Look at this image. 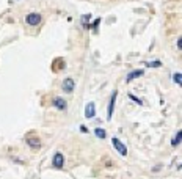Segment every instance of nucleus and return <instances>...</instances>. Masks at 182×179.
<instances>
[{
  "label": "nucleus",
  "instance_id": "nucleus-9",
  "mask_svg": "<svg viewBox=\"0 0 182 179\" xmlns=\"http://www.w3.org/2000/svg\"><path fill=\"white\" fill-rule=\"evenodd\" d=\"M143 74H145V71H143V69L132 71V72H129V74H127V77H126V82H132L134 79H138V77H141Z\"/></svg>",
  "mask_w": 182,
  "mask_h": 179
},
{
  "label": "nucleus",
  "instance_id": "nucleus-5",
  "mask_svg": "<svg viewBox=\"0 0 182 179\" xmlns=\"http://www.w3.org/2000/svg\"><path fill=\"white\" fill-rule=\"evenodd\" d=\"M52 105H54L55 108H58V110H61V112H64V110L68 108V102L63 98H60V96H55L54 101H52Z\"/></svg>",
  "mask_w": 182,
  "mask_h": 179
},
{
  "label": "nucleus",
  "instance_id": "nucleus-13",
  "mask_svg": "<svg viewBox=\"0 0 182 179\" xmlns=\"http://www.w3.org/2000/svg\"><path fill=\"white\" fill-rule=\"evenodd\" d=\"M89 14H85V16H82V24H83V27H85V29H86V27H88V24H89Z\"/></svg>",
  "mask_w": 182,
  "mask_h": 179
},
{
  "label": "nucleus",
  "instance_id": "nucleus-3",
  "mask_svg": "<svg viewBox=\"0 0 182 179\" xmlns=\"http://www.w3.org/2000/svg\"><path fill=\"white\" fill-rule=\"evenodd\" d=\"M25 22H27L30 27H36L41 22V14L40 13H30V14L25 16Z\"/></svg>",
  "mask_w": 182,
  "mask_h": 179
},
{
  "label": "nucleus",
  "instance_id": "nucleus-10",
  "mask_svg": "<svg viewBox=\"0 0 182 179\" xmlns=\"http://www.w3.org/2000/svg\"><path fill=\"white\" fill-rule=\"evenodd\" d=\"M180 140H182V132H180V130H177L176 137H173V140H171V146H173V148L179 146V145H180Z\"/></svg>",
  "mask_w": 182,
  "mask_h": 179
},
{
  "label": "nucleus",
  "instance_id": "nucleus-4",
  "mask_svg": "<svg viewBox=\"0 0 182 179\" xmlns=\"http://www.w3.org/2000/svg\"><path fill=\"white\" fill-rule=\"evenodd\" d=\"M61 88H63V91H64V93L71 94V93L74 91V88H75V80H74V79H71V77L64 79V80H63V84H61Z\"/></svg>",
  "mask_w": 182,
  "mask_h": 179
},
{
  "label": "nucleus",
  "instance_id": "nucleus-11",
  "mask_svg": "<svg viewBox=\"0 0 182 179\" xmlns=\"http://www.w3.org/2000/svg\"><path fill=\"white\" fill-rule=\"evenodd\" d=\"M94 134H96V137H99V138H105V130H104V129H100V127H96L94 129Z\"/></svg>",
  "mask_w": 182,
  "mask_h": 179
},
{
  "label": "nucleus",
  "instance_id": "nucleus-2",
  "mask_svg": "<svg viewBox=\"0 0 182 179\" xmlns=\"http://www.w3.org/2000/svg\"><path fill=\"white\" fill-rule=\"evenodd\" d=\"M112 145H113V148L118 151V153H119L123 157L127 156V148H126V145H124L119 138H116V137H115V138H112Z\"/></svg>",
  "mask_w": 182,
  "mask_h": 179
},
{
  "label": "nucleus",
  "instance_id": "nucleus-15",
  "mask_svg": "<svg viewBox=\"0 0 182 179\" xmlns=\"http://www.w3.org/2000/svg\"><path fill=\"white\" fill-rule=\"evenodd\" d=\"M149 68H159L160 66V61H152V63H148Z\"/></svg>",
  "mask_w": 182,
  "mask_h": 179
},
{
  "label": "nucleus",
  "instance_id": "nucleus-7",
  "mask_svg": "<svg viewBox=\"0 0 182 179\" xmlns=\"http://www.w3.org/2000/svg\"><path fill=\"white\" fill-rule=\"evenodd\" d=\"M116 96H118V91H113L112 98H110V104H108V110H107V118L112 119L113 110H115V104H116Z\"/></svg>",
  "mask_w": 182,
  "mask_h": 179
},
{
  "label": "nucleus",
  "instance_id": "nucleus-1",
  "mask_svg": "<svg viewBox=\"0 0 182 179\" xmlns=\"http://www.w3.org/2000/svg\"><path fill=\"white\" fill-rule=\"evenodd\" d=\"M64 162H66V159H64V156L61 153H55L54 157H52V167L57 168V170H61L64 167Z\"/></svg>",
  "mask_w": 182,
  "mask_h": 179
},
{
  "label": "nucleus",
  "instance_id": "nucleus-12",
  "mask_svg": "<svg viewBox=\"0 0 182 179\" xmlns=\"http://www.w3.org/2000/svg\"><path fill=\"white\" fill-rule=\"evenodd\" d=\"M173 80L176 82L177 85H180V82H182V74H180V72H176V74L173 76Z\"/></svg>",
  "mask_w": 182,
  "mask_h": 179
},
{
  "label": "nucleus",
  "instance_id": "nucleus-14",
  "mask_svg": "<svg viewBox=\"0 0 182 179\" xmlns=\"http://www.w3.org/2000/svg\"><path fill=\"white\" fill-rule=\"evenodd\" d=\"M129 98H131V99H132L134 102H137L138 105H141V104H143V101H141V99H138V98H135L134 94H129Z\"/></svg>",
  "mask_w": 182,
  "mask_h": 179
},
{
  "label": "nucleus",
  "instance_id": "nucleus-6",
  "mask_svg": "<svg viewBox=\"0 0 182 179\" xmlns=\"http://www.w3.org/2000/svg\"><path fill=\"white\" fill-rule=\"evenodd\" d=\"M85 116L88 119L96 116V105H94V102H88L86 104V107H85Z\"/></svg>",
  "mask_w": 182,
  "mask_h": 179
},
{
  "label": "nucleus",
  "instance_id": "nucleus-8",
  "mask_svg": "<svg viewBox=\"0 0 182 179\" xmlns=\"http://www.w3.org/2000/svg\"><path fill=\"white\" fill-rule=\"evenodd\" d=\"M27 145L32 148V149H40L41 148V142H40V138L38 137H27Z\"/></svg>",
  "mask_w": 182,
  "mask_h": 179
}]
</instances>
